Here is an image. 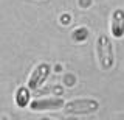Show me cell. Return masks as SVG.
Returning a JSON list of instances; mask_svg holds the SVG:
<instances>
[{"label": "cell", "instance_id": "1", "mask_svg": "<svg viewBox=\"0 0 124 120\" xmlns=\"http://www.w3.org/2000/svg\"><path fill=\"white\" fill-rule=\"evenodd\" d=\"M95 52L98 58V64L102 70H110L115 65V48L110 36L99 34L95 41Z\"/></svg>", "mask_w": 124, "mask_h": 120}, {"label": "cell", "instance_id": "2", "mask_svg": "<svg viewBox=\"0 0 124 120\" xmlns=\"http://www.w3.org/2000/svg\"><path fill=\"white\" fill-rule=\"evenodd\" d=\"M64 112L67 115H90L99 109V102L96 98H73L64 103Z\"/></svg>", "mask_w": 124, "mask_h": 120}, {"label": "cell", "instance_id": "3", "mask_svg": "<svg viewBox=\"0 0 124 120\" xmlns=\"http://www.w3.org/2000/svg\"><path fill=\"white\" fill-rule=\"evenodd\" d=\"M51 73V65L48 63H39L37 65H34V69L31 70L28 80H26V87L30 91H37L46 83V80L50 78Z\"/></svg>", "mask_w": 124, "mask_h": 120}, {"label": "cell", "instance_id": "4", "mask_svg": "<svg viewBox=\"0 0 124 120\" xmlns=\"http://www.w3.org/2000/svg\"><path fill=\"white\" fill-rule=\"evenodd\" d=\"M64 100L61 97H50V98H36L30 102L28 108L33 112H46V111H57L62 109L64 106Z\"/></svg>", "mask_w": 124, "mask_h": 120}, {"label": "cell", "instance_id": "5", "mask_svg": "<svg viewBox=\"0 0 124 120\" xmlns=\"http://www.w3.org/2000/svg\"><path fill=\"white\" fill-rule=\"evenodd\" d=\"M110 33L115 39H123L124 37V9L115 8L110 16Z\"/></svg>", "mask_w": 124, "mask_h": 120}, {"label": "cell", "instance_id": "6", "mask_svg": "<svg viewBox=\"0 0 124 120\" xmlns=\"http://www.w3.org/2000/svg\"><path fill=\"white\" fill-rule=\"evenodd\" d=\"M30 89L25 86H20L16 91V97H14V102L19 108H28V104L31 102V94H30Z\"/></svg>", "mask_w": 124, "mask_h": 120}]
</instances>
